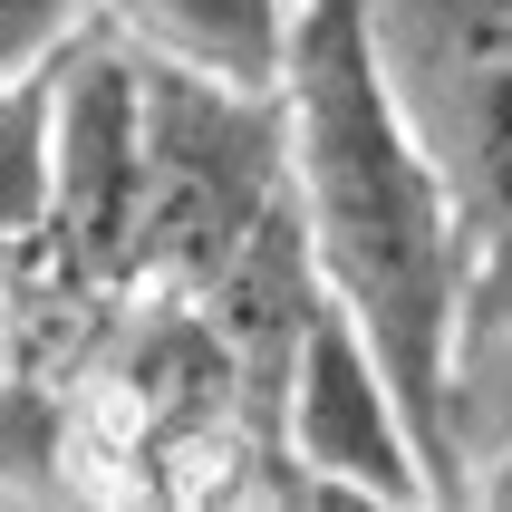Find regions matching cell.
<instances>
[{
	"label": "cell",
	"instance_id": "cell-9",
	"mask_svg": "<svg viewBox=\"0 0 512 512\" xmlns=\"http://www.w3.org/2000/svg\"><path fill=\"white\" fill-rule=\"evenodd\" d=\"M10 358H20V271L0 261V368H10Z\"/></svg>",
	"mask_w": 512,
	"mask_h": 512
},
{
	"label": "cell",
	"instance_id": "cell-6",
	"mask_svg": "<svg viewBox=\"0 0 512 512\" xmlns=\"http://www.w3.org/2000/svg\"><path fill=\"white\" fill-rule=\"evenodd\" d=\"M49 116H58V87H49V49L0 78V261L20 271L49 232Z\"/></svg>",
	"mask_w": 512,
	"mask_h": 512
},
{
	"label": "cell",
	"instance_id": "cell-8",
	"mask_svg": "<svg viewBox=\"0 0 512 512\" xmlns=\"http://www.w3.org/2000/svg\"><path fill=\"white\" fill-rule=\"evenodd\" d=\"M78 10H87V0H0V78H10V68H29V58L49 49Z\"/></svg>",
	"mask_w": 512,
	"mask_h": 512
},
{
	"label": "cell",
	"instance_id": "cell-2",
	"mask_svg": "<svg viewBox=\"0 0 512 512\" xmlns=\"http://www.w3.org/2000/svg\"><path fill=\"white\" fill-rule=\"evenodd\" d=\"M368 39L455 213L474 358L512 339V0H368Z\"/></svg>",
	"mask_w": 512,
	"mask_h": 512
},
{
	"label": "cell",
	"instance_id": "cell-1",
	"mask_svg": "<svg viewBox=\"0 0 512 512\" xmlns=\"http://www.w3.org/2000/svg\"><path fill=\"white\" fill-rule=\"evenodd\" d=\"M281 116H290V203L310 232L319 290L358 319L377 368L397 377L435 464V503H445V484H455L445 474V406H455V358H464V261H455L445 184H435L426 145H416L397 87L377 68L368 0H300Z\"/></svg>",
	"mask_w": 512,
	"mask_h": 512
},
{
	"label": "cell",
	"instance_id": "cell-4",
	"mask_svg": "<svg viewBox=\"0 0 512 512\" xmlns=\"http://www.w3.org/2000/svg\"><path fill=\"white\" fill-rule=\"evenodd\" d=\"M281 455L300 464V484L319 503H387V512H426L435 503L426 435H416L397 377L377 368V348L358 339V319L339 300H319V319L290 348Z\"/></svg>",
	"mask_w": 512,
	"mask_h": 512
},
{
	"label": "cell",
	"instance_id": "cell-5",
	"mask_svg": "<svg viewBox=\"0 0 512 512\" xmlns=\"http://www.w3.org/2000/svg\"><path fill=\"white\" fill-rule=\"evenodd\" d=\"M87 20L116 29L155 68H184L213 87H281L300 0H87Z\"/></svg>",
	"mask_w": 512,
	"mask_h": 512
},
{
	"label": "cell",
	"instance_id": "cell-3",
	"mask_svg": "<svg viewBox=\"0 0 512 512\" xmlns=\"http://www.w3.org/2000/svg\"><path fill=\"white\" fill-rule=\"evenodd\" d=\"M290 203V116L281 87H213L145 58V203H136V290H213L242 242Z\"/></svg>",
	"mask_w": 512,
	"mask_h": 512
},
{
	"label": "cell",
	"instance_id": "cell-7",
	"mask_svg": "<svg viewBox=\"0 0 512 512\" xmlns=\"http://www.w3.org/2000/svg\"><path fill=\"white\" fill-rule=\"evenodd\" d=\"M493 435H512V339L474 348L455 368V406H445V474L464 484V464L484 455ZM455 484H445V503H455Z\"/></svg>",
	"mask_w": 512,
	"mask_h": 512
}]
</instances>
